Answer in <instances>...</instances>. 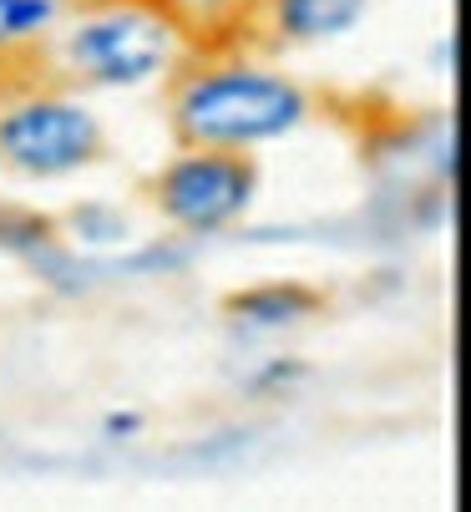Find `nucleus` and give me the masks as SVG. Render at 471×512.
Listing matches in <instances>:
<instances>
[{"label": "nucleus", "mask_w": 471, "mask_h": 512, "mask_svg": "<svg viewBox=\"0 0 471 512\" xmlns=\"http://www.w3.org/2000/svg\"><path fill=\"white\" fill-rule=\"evenodd\" d=\"M314 92L284 66L198 46L168 77V132L178 148L264 153L314 122Z\"/></svg>", "instance_id": "f257e3e1"}, {"label": "nucleus", "mask_w": 471, "mask_h": 512, "mask_svg": "<svg viewBox=\"0 0 471 512\" xmlns=\"http://www.w3.org/2000/svg\"><path fill=\"white\" fill-rule=\"evenodd\" d=\"M198 46L203 36L173 0H71L31 66L87 97L147 92L163 87Z\"/></svg>", "instance_id": "f03ea898"}, {"label": "nucleus", "mask_w": 471, "mask_h": 512, "mask_svg": "<svg viewBox=\"0 0 471 512\" xmlns=\"http://www.w3.org/2000/svg\"><path fill=\"white\" fill-rule=\"evenodd\" d=\"M112 137L87 92L36 82L0 102V168L26 183H61L107 158Z\"/></svg>", "instance_id": "7ed1b4c3"}, {"label": "nucleus", "mask_w": 471, "mask_h": 512, "mask_svg": "<svg viewBox=\"0 0 471 512\" xmlns=\"http://www.w3.org/2000/svg\"><path fill=\"white\" fill-rule=\"evenodd\" d=\"M264 188L259 153L228 148H178L147 178V203L183 239H218L254 213Z\"/></svg>", "instance_id": "20e7f679"}, {"label": "nucleus", "mask_w": 471, "mask_h": 512, "mask_svg": "<svg viewBox=\"0 0 471 512\" xmlns=\"http://www.w3.org/2000/svg\"><path fill=\"white\" fill-rule=\"evenodd\" d=\"M249 11L274 46H335L365 26L370 0H249Z\"/></svg>", "instance_id": "39448f33"}, {"label": "nucleus", "mask_w": 471, "mask_h": 512, "mask_svg": "<svg viewBox=\"0 0 471 512\" xmlns=\"http://www.w3.org/2000/svg\"><path fill=\"white\" fill-rule=\"evenodd\" d=\"M325 310V295L309 289L299 279H264L254 289H239V295L223 300V315L249 330V335H279V330H294L304 320H314Z\"/></svg>", "instance_id": "423d86ee"}, {"label": "nucleus", "mask_w": 471, "mask_h": 512, "mask_svg": "<svg viewBox=\"0 0 471 512\" xmlns=\"http://www.w3.org/2000/svg\"><path fill=\"white\" fill-rule=\"evenodd\" d=\"M71 0H0V66L36 61Z\"/></svg>", "instance_id": "0eeeda50"}, {"label": "nucleus", "mask_w": 471, "mask_h": 512, "mask_svg": "<svg viewBox=\"0 0 471 512\" xmlns=\"http://www.w3.org/2000/svg\"><path fill=\"white\" fill-rule=\"evenodd\" d=\"M76 229H82V244H87V249H112V244H122V234H127V218H117V213L102 208V203H87L82 213H76Z\"/></svg>", "instance_id": "6e6552de"}, {"label": "nucleus", "mask_w": 471, "mask_h": 512, "mask_svg": "<svg viewBox=\"0 0 471 512\" xmlns=\"http://www.w3.org/2000/svg\"><path fill=\"white\" fill-rule=\"evenodd\" d=\"M102 442L107 447H127V442H137V436L147 431V416L137 411V406H112L107 416H102Z\"/></svg>", "instance_id": "1a4fd4ad"}, {"label": "nucleus", "mask_w": 471, "mask_h": 512, "mask_svg": "<svg viewBox=\"0 0 471 512\" xmlns=\"http://www.w3.org/2000/svg\"><path fill=\"white\" fill-rule=\"evenodd\" d=\"M299 376H304V360H264L244 386H249L254 396H264V391H289Z\"/></svg>", "instance_id": "9d476101"}]
</instances>
